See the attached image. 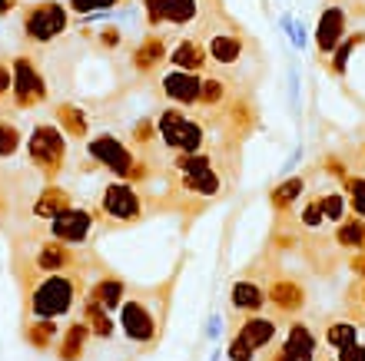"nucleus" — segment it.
I'll use <instances>...</instances> for the list:
<instances>
[{
	"label": "nucleus",
	"mask_w": 365,
	"mask_h": 361,
	"mask_svg": "<svg viewBox=\"0 0 365 361\" xmlns=\"http://www.w3.org/2000/svg\"><path fill=\"white\" fill-rule=\"evenodd\" d=\"M173 172H176V179H180V189L202 202L220 199L222 189H226V179H222V172L216 169V159L206 150L173 152Z\"/></svg>",
	"instance_id": "nucleus-1"
},
{
	"label": "nucleus",
	"mask_w": 365,
	"mask_h": 361,
	"mask_svg": "<svg viewBox=\"0 0 365 361\" xmlns=\"http://www.w3.org/2000/svg\"><path fill=\"white\" fill-rule=\"evenodd\" d=\"M80 298V278L67 276V272H53L43 276L37 286L30 288L27 312L34 318H63Z\"/></svg>",
	"instance_id": "nucleus-2"
},
{
	"label": "nucleus",
	"mask_w": 365,
	"mask_h": 361,
	"mask_svg": "<svg viewBox=\"0 0 365 361\" xmlns=\"http://www.w3.org/2000/svg\"><path fill=\"white\" fill-rule=\"evenodd\" d=\"M27 159L43 179H57L67 162V136L57 123H37L27 136Z\"/></svg>",
	"instance_id": "nucleus-3"
},
{
	"label": "nucleus",
	"mask_w": 365,
	"mask_h": 361,
	"mask_svg": "<svg viewBox=\"0 0 365 361\" xmlns=\"http://www.w3.org/2000/svg\"><path fill=\"white\" fill-rule=\"evenodd\" d=\"M279 335V318L276 315H246V322H240V328L232 332L226 358L230 361H256L266 348H272Z\"/></svg>",
	"instance_id": "nucleus-4"
},
{
	"label": "nucleus",
	"mask_w": 365,
	"mask_h": 361,
	"mask_svg": "<svg viewBox=\"0 0 365 361\" xmlns=\"http://www.w3.org/2000/svg\"><path fill=\"white\" fill-rule=\"evenodd\" d=\"M70 30V7L60 0H37L24 10V37L37 47H47Z\"/></svg>",
	"instance_id": "nucleus-5"
},
{
	"label": "nucleus",
	"mask_w": 365,
	"mask_h": 361,
	"mask_svg": "<svg viewBox=\"0 0 365 361\" xmlns=\"http://www.w3.org/2000/svg\"><path fill=\"white\" fill-rule=\"evenodd\" d=\"M143 212H146L143 196L130 179H113L103 186V192H100V216L96 219H106L110 226H133V222L143 219Z\"/></svg>",
	"instance_id": "nucleus-6"
},
{
	"label": "nucleus",
	"mask_w": 365,
	"mask_h": 361,
	"mask_svg": "<svg viewBox=\"0 0 365 361\" xmlns=\"http://www.w3.org/2000/svg\"><path fill=\"white\" fill-rule=\"evenodd\" d=\"M87 156L93 162H100L106 172H113L116 179H130V172H133L136 159H140L133 152V146H126L116 133L87 136Z\"/></svg>",
	"instance_id": "nucleus-7"
},
{
	"label": "nucleus",
	"mask_w": 365,
	"mask_h": 361,
	"mask_svg": "<svg viewBox=\"0 0 365 361\" xmlns=\"http://www.w3.org/2000/svg\"><path fill=\"white\" fill-rule=\"evenodd\" d=\"M10 73H14L10 96H14V106H17V110H34V106L47 103L50 86H47V80H43V73L34 67V60L17 57L10 63Z\"/></svg>",
	"instance_id": "nucleus-8"
},
{
	"label": "nucleus",
	"mask_w": 365,
	"mask_h": 361,
	"mask_svg": "<svg viewBox=\"0 0 365 361\" xmlns=\"http://www.w3.org/2000/svg\"><path fill=\"white\" fill-rule=\"evenodd\" d=\"M349 37V10L346 4L339 0H329L322 14H319V23H316V57L326 63L332 57V50Z\"/></svg>",
	"instance_id": "nucleus-9"
},
{
	"label": "nucleus",
	"mask_w": 365,
	"mask_h": 361,
	"mask_svg": "<svg viewBox=\"0 0 365 361\" xmlns=\"http://www.w3.org/2000/svg\"><path fill=\"white\" fill-rule=\"evenodd\" d=\"M96 232V216L90 209H80V206H70L67 212H60L57 219H50V239H57L70 248L87 246Z\"/></svg>",
	"instance_id": "nucleus-10"
},
{
	"label": "nucleus",
	"mask_w": 365,
	"mask_h": 361,
	"mask_svg": "<svg viewBox=\"0 0 365 361\" xmlns=\"http://www.w3.org/2000/svg\"><path fill=\"white\" fill-rule=\"evenodd\" d=\"M309 302L306 286L296 276H276L266 286V308H272L276 318H296Z\"/></svg>",
	"instance_id": "nucleus-11"
},
{
	"label": "nucleus",
	"mask_w": 365,
	"mask_h": 361,
	"mask_svg": "<svg viewBox=\"0 0 365 361\" xmlns=\"http://www.w3.org/2000/svg\"><path fill=\"white\" fill-rule=\"evenodd\" d=\"M120 328H123L130 342L150 345L160 335V318L143 298H123V305H120Z\"/></svg>",
	"instance_id": "nucleus-12"
},
{
	"label": "nucleus",
	"mask_w": 365,
	"mask_h": 361,
	"mask_svg": "<svg viewBox=\"0 0 365 361\" xmlns=\"http://www.w3.org/2000/svg\"><path fill=\"white\" fill-rule=\"evenodd\" d=\"M200 90H202V73H190V70L170 67L160 76V93L170 106H200Z\"/></svg>",
	"instance_id": "nucleus-13"
},
{
	"label": "nucleus",
	"mask_w": 365,
	"mask_h": 361,
	"mask_svg": "<svg viewBox=\"0 0 365 361\" xmlns=\"http://www.w3.org/2000/svg\"><path fill=\"white\" fill-rule=\"evenodd\" d=\"M80 266V256L77 248L63 246L57 239H47V242H40L37 252H34V268H37L40 276H53V272H70V268Z\"/></svg>",
	"instance_id": "nucleus-14"
},
{
	"label": "nucleus",
	"mask_w": 365,
	"mask_h": 361,
	"mask_svg": "<svg viewBox=\"0 0 365 361\" xmlns=\"http://www.w3.org/2000/svg\"><path fill=\"white\" fill-rule=\"evenodd\" d=\"M206 50H210V63L216 67H236L246 53V40L240 30H212L206 37Z\"/></svg>",
	"instance_id": "nucleus-15"
},
{
	"label": "nucleus",
	"mask_w": 365,
	"mask_h": 361,
	"mask_svg": "<svg viewBox=\"0 0 365 361\" xmlns=\"http://www.w3.org/2000/svg\"><path fill=\"white\" fill-rule=\"evenodd\" d=\"M279 348H282V355H286L289 361H316L319 358V335L312 332L306 322H292L289 332L282 335Z\"/></svg>",
	"instance_id": "nucleus-16"
},
{
	"label": "nucleus",
	"mask_w": 365,
	"mask_h": 361,
	"mask_svg": "<svg viewBox=\"0 0 365 361\" xmlns=\"http://www.w3.org/2000/svg\"><path fill=\"white\" fill-rule=\"evenodd\" d=\"M166 63L176 70H190V73H202V70L210 67V50H206V40L200 37H182L173 50H170V57Z\"/></svg>",
	"instance_id": "nucleus-17"
},
{
	"label": "nucleus",
	"mask_w": 365,
	"mask_h": 361,
	"mask_svg": "<svg viewBox=\"0 0 365 361\" xmlns=\"http://www.w3.org/2000/svg\"><path fill=\"white\" fill-rule=\"evenodd\" d=\"M206 140H210L206 126H202L196 116H186L173 133L163 140V146L170 152H202L206 150Z\"/></svg>",
	"instance_id": "nucleus-18"
},
{
	"label": "nucleus",
	"mask_w": 365,
	"mask_h": 361,
	"mask_svg": "<svg viewBox=\"0 0 365 361\" xmlns=\"http://www.w3.org/2000/svg\"><path fill=\"white\" fill-rule=\"evenodd\" d=\"M166 57H170L166 40L160 37V33H146V37L136 43V50H133V70L140 76H150V73H156V70L163 67Z\"/></svg>",
	"instance_id": "nucleus-19"
},
{
	"label": "nucleus",
	"mask_w": 365,
	"mask_h": 361,
	"mask_svg": "<svg viewBox=\"0 0 365 361\" xmlns=\"http://www.w3.org/2000/svg\"><path fill=\"white\" fill-rule=\"evenodd\" d=\"M230 305L242 315H259L266 308V286L256 278H236L230 286Z\"/></svg>",
	"instance_id": "nucleus-20"
},
{
	"label": "nucleus",
	"mask_w": 365,
	"mask_h": 361,
	"mask_svg": "<svg viewBox=\"0 0 365 361\" xmlns=\"http://www.w3.org/2000/svg\"><path fill=\"white\" fill-rule=\"evenodd\" d=\"M70 206H73L70 189H63V186H57V182H50V186H43V189H40L37 199H34V219L50 222V219H57L60 212H67Z\"/></svg>",
	"instance_id": "nucleus-21"
},
{
	"label": "nucleus",
	"mask_w": 365,
	"mask_h": 361,
	"mask_svg": "<svg viewBox=\"0 0 365 361\" xmlns=\"http://www.w3.org/2000/svg\"><path fill=\"white\" fill-rule=\"evenodd\" d=\"M302 196H306V176H296V172H292V176H282L269 189V206H272V212L286 216Z\"/></svg>",
	"instance_id": "nucleus-22"
},
{
	"label": "nucleus",
	"mask_w": 365,
	"mask_h": 361,
	"mask_svg": "<svg viewBox=\"0 0 365 361\" xmlns=\"http://www.w3.org/2000/svg\"><path fill=\"white\" fill-rule=\"evenodd\" d=\"M53 120H57V126L63 130V136L67 140H87L90 136V116L83 106L77 103H57V110H53Z\"/></svg>",
	"instance_id": "nucleus-23"
},
{
	"label": "nucleus",
	"mask_w": 365,
	"mask_h": 361,
	"mask_svg": "<svg viewBox=\"0 0 365 361\" xmlns=\"http://www.w3.org/2000/svg\"><path fill=\"white\" fill-rule=\"evenodd\" d=\"M87 338H90V328L83 318H80V322H70L67 332L57 338V358L60 361H80L87 355Z\"/></svg>",
	"instance_id": "nucleus-24"
},
{
	"label": "nucleus",
	"mask_w": 365,
	"mask_h": 361,
	"mask_svg": "<svg viewBox=\"0 0 365 361\" xmlns=\"http://www.w3.org/2000/svg\"><path fill=\"white\" fill-rule=\"evenodd\" d=\"M87 298H93L96 305H103L106 312H120V305H123V298H126V282L116 276L96 278L93 286L87 288Z\"/></svg>",
	"instance_id": "nucleus-25"
},
{
	"label": "nucleus",
	"mask_w": 365,
	"mask_h": 361,
	"mask_svg": "<svg viewBox=\"0 0 365 361\" xmlns=\"http://www.w3.org/2000/svg\"><path fill=\"white\" fill-rule=\"evenodd\" d=\"M332 242H336L339 248H346V252H365V219L356 216V212H349L336 226Z\"/></svg>",
	"instance_id": "nucleus-26"
},
{
	"label": "nucleus",
	"mask_w": 365,
	"mask_h": 361,
	"mask_svg": "<svg viewBox=\"0 0 365 361\" xmlns=\"http://www.w3.org/2000/svg\"><path fill=\"white\" fill-rule=\"evenodd\" d=\"M24 338H27L30 348L47 352V348H53L60 338V322L57 318H34V322L24 328Z\"/></svg>",
	"instance_id": "nucleus-27"
},
{
	"label": "nucleus",
	"mask_w": 365,
	"mask_h": 361,
	"mask_svg": "<svg viewBox=\"0 0 365 361\" xmlns=\"http://www.w3.org/2000/svg\"><path fill=\"white\" fill-rule=\"evenodd\" d=\"M83 322H87L90 335H96V338H113L116 332V322L110 318V312L103 305H96L93 298H83Z\"/></svg>",
	"instance_id": "nucleus-28"
},
{
	"label": "nucleus",
	"mask_w": 365,
	"mask_h": 361,
	"mask_svg": "<svg viewBox=\"0 0 365 361\" xmlns=\"http://www.w3.org/2000/svg\"><path fill=\"white\" fill-rule=\"evenodd\" d=\"M365 43V30H359V33H349L342 43H339L336 50H332V57L326 60L329 70H332V76H346L349 73V60H352V50L362 47Z\"/></svg>",
	"instance_id": "nucleus-29"
},
{
	"label": "nucleus",
	"mask_w": 365,
	"mask_h": 361,
	"mask_svg": "<svg viewBox=\"0 0 365 361\" xmlns=\"http://www.w3.org/2000/svg\"><path fill=\"white\" fill-rule=\"evenodd\" d=\"M200 0H166V23L170 27H192L200 20Z\"/></svg>",
	"instance_id": "nucleus-30"
},
{
	"label": "nucleus",
	"mask_w": 365,
	"mask_h": 361,
	"mask_svg": "<svg viewBox=\"0 0 365 361\" xmlns=\"http://www.w3.org/2000/svg\"><path fill=\"white\" fill-rule=\"evenodd\" d=\"M316 196H319V206H322V216H326L329 226H339L349 216V196L342 189H326V192H316Z\"/></svg>",
	"instance_id": "nucleus-31"
},
{
	"label": "nucleus",
	"mask_w": 365,
	"mask_h": 361,
	"mask_svg": "<svg viewBox=\"0 0 365 361\" xmlns=\"http://www.w3.org/2000/svg\"><path fill=\"white\" fill-rule=\"evenodd\" d=\"M322 338H326V345L332 348V352H336V348H342V345L359 342V325L352 322V318H336V322L326 325Z\"/></svg>",
	"instance_id": "nucleus-32"
},
{
	"label": "nucleus",
	"mask_w": 365,
	"mask_h": 361,
	"mask_svg": "<svg viewBox=\"0 0 365 361\" xmlns=\"http://www.w3.org/2000/svg\"><path fill=\"white\" fill-rule=\"evenodd\" d=\"M230 100V83L222 76H202V90H200V106L206 110H220Z\"/></svg>",
	"instance_id": "nucleus-33"
},
{
	"label": "nucleus",
	"mask_w": 365,
	"mask_h": 361,
	"mask_svg": "<svg viewBox=\"0 0 365 361\" xmlns=\"http://www.w3.org/2000/svg\"><path fill=\"white\" fill-rule=\"evenodd\" d=\"M256 123H259V116H256V106L252 103L240 100V103L230 106V126L236 133H250V130H256Z\"/></svg>",
	"instance_id": "nucleus-34"
},
{
	"label": "nucleus",
	"mask_w": 365,
	"mask_h": 361,
	"mask_svg": "<svg viewBox=\"0 0 365 361\" xmlns=\"http://www.w3.org/2000/svg\"><path fill=\"white\" fill-rule=\"evenodd\" d=\"M299 226L306 229V232H319V229H326V216H322V206H319V196H309L302 202V209H299Z\"/></svg>",
	"instance_id": "nucleus-35"
},
{
	"label": "nucleus",
	"mask_w": 365,
	"mask_h": 361,
	"mask_svg": "<svg viewBox=\"0 0 365 361\" xmlns=\"http://www.w3.org/2000/svg\"><path fill=\"white\" fill-rule=\"evenodd\" d=\"M24 146V133L10 120H0V159H14Z\"/></svg>",
	"instance_id": "nucleus-36"
},
{
	"label": "nucleus",
	"mask_w": 365,
	"mask_h": 361,
	"mask_svg": "<svg viewBox=\"0 0 365 361\" xmlns=\"http://www.w3.org/2000/svg\"><path fill=\"white\" fill-rule=\"evenodd\" d=\"M342 192L349 196V212L365 219V176H346L342 179Z\"/></svg>",
	"instance_id": "nucleus-37"
},
{
	"label": "nucleus",
	"mask_w": 365,
	"mask_h": 361,
	"mask_svg": "<svg viewBox=\"0 0 365 361\" xmlns=\"http://www.w3.org/2000/svg\"><path fill=\"white\" fill-rule=\"evenodd\" d=\"M156 116H143V120H136L133 130H130V146H136V150H146V146H153L156 140Z\"/></svg>",
	"instance_id": "nucleus-38"
},
{
	"label": "nucleus",
	"mask_w": 365,
	"mask_h": 361,
	"mask_svg": "<svg viewBox=\"0 0 365 361\" xmlns=\"http://www.w3.org/2000/svg\"><path fill=\"white\" fill-rule=\"evenodd\" d=\"M120 4H126V0H67L70 14H80V17L96 14V10H116Z\"/></svg>",
	"instance_id": "nucleus-39"
},
{
	"label": "nucleus",
	"mask_w": 365,
	"mask_h": 361,
	"mask_svg": "<svg viewBox=\"0 0 365 361\" xmlns=\"http://www.w3.org/2000/svg\"><path fill=\"white\" fill-rule=\"evenodd\" d=\"M143 17L150 30H160L166 23V0H143Z\"/></svg>",
	"instance_id": "nucleus-40"
},
{
	"label": "nucleus",
	"mask_w": 365,
	"mask_h": 361,
	"mask_svg": "<svg viewBox=\"0 0 365 361\" xmlns=\"http://www.w3.org/2000/svg\"><path fill=\"white\" fill-rule=\"evenodd\" d=\"M349 305L356 308V318H352V322L362 328V325H365V278H359L356 286L349 288Z\"/></svg>",
	"instance_id": "nucleus-41"
},
{
	"label": "nucleus",
	"mask_w": 365,
	"mask_h": 361,
	"mask_svg": "<svg viewBox=\"0 0 365 361\" xmlns=\"http://www.w3.org/2000/svg\"><path fill=\"white\" fill-rule=\"evenodd\" d=\"M120 43H123V30L120 27H103V30H96V47L100 50H120Z\"/></svg>",
	"instance_id": "nucleus-42"
},
{
	"label": "nucleus",
	"mask_w": 365,
	"mask_h": 361,
	"mask_svg": "<svg viewBox=\"0 0 365 361\" xmlns=\"http://www.w3.org/2000/svg\"><path fill=\"white\" fill-rule=\"evenodd\" d=\"M299 93H302V76H299V63L292 60L289 63V106H292L296 116H299Z\"/></svg>",
	"instance_id": "nucleus-43"
},
{
	"label": "nucleus",
	"mask_w": 365,
	"mask_h": 361,
	"mask_svg": "<svg viewBox=\"0 0 365 361\" xmlns=\"http://www.w3.org/2000/svg\"><path fill=\"white\" fill-rule=\"evenodd\" d=\"M289 43L302 53V50H309V20L296 17V27H292V33H289Z\"/></svg>",
	"instance_id": "nucleus-44"
},
{
	"label": "nucleus",
	"mask_w": 365,
	"mask_h": 361,
	"mask_svg": "<svg viewBox=\"0 0 365 361\" xmlns=\"http://www.w3.org/2000/svg\"><path fill=\"white\" fill-rule=\"evenodd\" d=\"M336 358L339 361H365V342H352V345L336 348Z\"/></svg>",
	"instance_id": "nucleus-45"
},
{
	"label": "nucleus",
	"mask_w": 365,
	"mask_h": 361,
	"mask_svg": "<svg viewBox=\"0 0 365 361\" xmlns=\"http://www.w3.org/2000/svg\"><path fill=\"white\" fill-rule=\"evenodd\" d=\"M302 156H306V146H302V143H296V150H292V156H289V159L282 162V169H279V179H282V176H292V172H296V166H299V162H302Z\"/></svg>",
	"instance_id": "nucleus-46"
},
{
	"label": "nucleus",
	"mask_w": 365,
	"mask_h": 361,
	"mask_svg": "<svg viewBox=\"0 0 365 361\" xmlns=\"http://www.w3.org/2000/svg\"><path fill=\"white\" fill-rule=\"evenodd\" d=\"M10 86H14V73H10L7 63H0V100L10 96Z\"/></svg>",
	"instance_id": "nucleus-47"
},
{
	"label": "nucleus",
	"mask_w": 365,
	"mask_h": 361,
	"mask_svg": "<svg viewBox=\"0 0 365 361\" xmlns=\"http://www.w3.org/2000/svg\"><path fill=\"white\" fill-rule=\"evenodd\" d=\"M222 335V315H210V322H206V338L210 342H220Z\"/></svg>",
	"instance_id": "nucleus-48"
},
{
	"label": "nucleus",
	"mask_w": 365,
	"mask_h": 361,
	"mask_svg": "<svg viewBox=\"0 0 365 361\" xmlns=\"http://www.w3.org/2000/svg\"><path fill=\"white\" fill-rule=\"evenodd\" d=\"M349 268H352L359 278H365V252H352V258H349Z\"/></svg>",
	"instance_id": "nucleus-49"
},
{
	"label": "nucleus",
	"mask_w": 365,
	"mask_h": 361,
	"mask_svg": "<svg viewBox=\"0 0 365 361\" xmlns=\"http://www.w3.org/2000/svg\"><path fill=\"white\" fill-rule=\"evenodd\" d=\"M292 27H296V17H292L289 10H286V14H279V30H282L286 37H289V33H292Z\"/></svg>",
	"instance_id": "nucleus-50"
},
{
	"label": "nucleus",
	"mask_w": 365,
	"mask_h": 361,
	"mask_svg": "<svg viewBox=\"0 0 365 361\" xmlns=\"http://www.w3.org/2000/svg\"><path fill=\"white\" fill-rule=\"evenodd\" d=\"M14 7H17V0H0V17H4V14H10Z\"/></svg>",
	"instance_id": "nucleus-51"
},
{
	"label": "nucleus",
	"mask_w": 365,
	"mask_h": 361,
	"mask_svg": "<svg viewBox=\"0 0 365 361\" xmlns=\"http://www.w3.org/2000/svg\"><path fill=\"white\" fill-rule=\"evenodd\" d=\"M210 361H222V352H220V348H216V352H212V358Z\"/></svg>",
	"instance_id": "nucleus-52"
},
{
	"label": "nucleus",
	"mask_w": 365,
	"mask_h": 361,
	"mask_svg": "<svg viewBox=\"0 0 365 361\" xmlns=\"http://www.w3.org/2000/svg\"><path fill=\"white\" fill-rule=\"evenodd\" d=\"M326 361H339V358H336V355H332V358H326Z\"/></svg>",
	"instance_id": "nucleus-53"
}]
</instances>
